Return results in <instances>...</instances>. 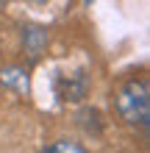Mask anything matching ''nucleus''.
Wrapping results in <instances>:
<instances>
[{"label": "nucleus", "mask_w": 150, "mask_h": 153, "mask_svg": "<svg viewBox=\"0 0 150 153\" xmlns=\"http://www.w3.org/2000/svg\"><path fill=\"white\" fill-rule=\"evenodd\" d=\"M117 111L128 125L147 128L150 120V89L147 78H131L117 89Z\"/></svg>", "instance_id": "nucleus-1"}, {"label": "nucleus", "mask_w": 150, "mask_h": 153, "mask_svg": "<svg viewBox=\"0 0 150 153\" xmlns=\"http://www.w3.org/2000/svg\"><path fill=\"white\" fill-rule=\"evenodd\" d=\"M22 42H25V50H28V56L31 59H39L42 56V50H45V45H47V33L36 28V25H28L22 33Z\"/></svg>", "instance_id": "nucleus-2"}, {"label": "nucleus", "mask_w": 150, "mask_h": 153, "mask_svg": "<svg viewBox=\"0 0 150 153\" xmlns=\"http://www.w3.org/2000/svg\"><path fill=\"white\" fill-rule=\"evenodd\" d=\"M0 84H6V86H17V89L22 92V89H28V78H25L22 70L11 67V70H3V73H0Z\"/></svg>", "instance_id": "nucleus-3"}, {"label": "nucleus", "mask_w": 150, "mask_h": 153, "mask_svg": "<svg viewBox=\"0 0 150 153\" xmlns=\"http://www.w3.org/2000/svg\"><path fill=\"white\" fill-rule=\"evenodd\" d=\"M45 153H86L78 142H69V139H58L53 142L50 148H45Z\"/></svg>", "instance_id": "nucleus-4"}, {"label": "nucleus", "mask_w": 150, "mask_h": 153, "mask_svg": "<svg viewBox=\"0 0 150 153\" xmlns=\"http://www.w3.org/2000/svg\"><path fill=\"white\" fill-rule=\"evenodd\" d=\"M33 3H42V0H33Z\"/></svg>", "instance_id": "nucleus-5"}, {"label": "nucleus", "mask_w": 150, "mask_h": 153, "mask_svg": "<svg viewBox=\"0 0 150 153\" xmlns=\"http://www.w3.org/2000/svg\"><path fill=\"white\" fill-rule=\"evenodd\" d=\"M86 3H92V0H86Z\"/></svg>", "instance_id": "nucleus-6"}]
</instances>
